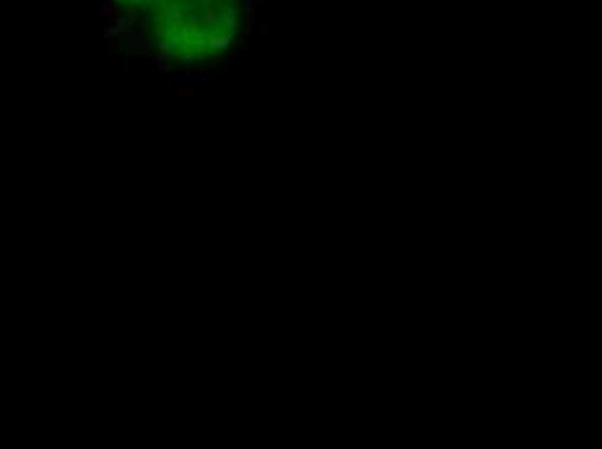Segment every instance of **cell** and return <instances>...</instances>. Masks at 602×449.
<instances>
[{
    "label": "cell",
    "mask_w": 602,
    "mask_h": 449,
    "mask_svg": "<svg viewBox=\"0 0 602 449\" xmlns=\"http://www.w3.org/2000/svg\"><path fill=\"white\" fill-rule=\"evenodd\" d=\"M125 94L130 99H161L167 96V83L164 81H127Z\"/></svg>",
    "instance_id": "1"
},
{
    "label": "cell",
    "mask_w": 602,
    "mask_h": 449,
    "mask_svg": "<svg viewBox=\"0 0 602 449\" xmlns=\"http://www.w3.org/2000/svg\"><path fill=\"white\" fill-rule=\"evenodd\" d=\"M205 83L210 88H226V86L234 83V73L226 70V68H210L205 73Z\"/></svg>",
    "instance_id": "2"
},
{
    "label": "cell",
    "mask_w": 602,
    "mask_h": 449,
    "mask_svg": "<svg viewBox=\"0 0 602 449\" xmlns=\"http://www.w3.org/2000/svg\"><path fill=\"white\" fill-rule=\"evenodd\" d=\"M202 94H205V88L198 86V83H179V86L171 88L174 99H200Z\"/></svg>",
    "instance_id": "3"
},
{
    "label": "cell",
    "mask_w": 602,
    "mask_h": 449,
    "mask_svg": "<svg viewBox=\"0 0 602 449\" xmlns=\"http://www.w3.org/2000/svg\"><path fill=\"white\" fill-rule=\"evenodd\" d=\"M208 70H210V65L202 63V60H198L195 65H187V68H182V76H187V78H198V76H205Z\"/></svg>",
    "instance_id": "4"
},
{
    "label": "cell",
    "mask_w": 602,
    "mask_h": 449,
    "mask_svg": "<svg viewBox=\"0 0 602 449\" xmlns=\"http://www.w3.org/2000/svg\"><path fill=\"white\" fill-rule=\"evenodd\" d=\"M99 13L101 16H109V18H125V8L119 3H104Z\"/></svg>",
    "instance_id": "5"
},
{
    "label": "cell",
    "mask_w": 602,
    "mask_h": 449,
    "mask_svg": "<svg viewBox=\"0 0 602 449\" xmlns=\"http://www.w3.org/2000/svg\"><path fill=\"white\" fill-rule=\"evenodd\" d=\"M88 3H91V0H84V5H88Z\"/></svg>",
    "instance_id": "6"
}]
</instances>
